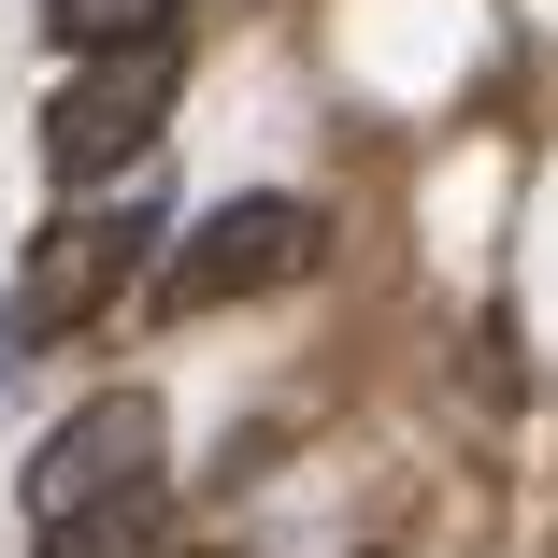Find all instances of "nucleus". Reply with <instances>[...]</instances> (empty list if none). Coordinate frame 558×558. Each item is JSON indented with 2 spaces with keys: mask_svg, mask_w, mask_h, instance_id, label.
<instances>
[{
  "mask_svg": "<svg viewBox=\"0 0 558 558\" xmlns=\"http://www.w3.org/2000/svg\"><path fill=\"white\" fill-rule=\"evenodd\" d=\"M315 258H329V215L287 201V186H244V201H215L201 230H172V258H158V315L258 301V287H287V272H315Z\"/></svg>",
  "mask_w": 558,
  "mask_h": 558,
  "instance_id": "f257e3e1",
  "label": "nucleus"
},
{
  "mask_svg": "<svg viewBox=\"0 0 558 558\" xmlns=\"http://www.w3.org/2000/svg\"><path fill=\"white\" fill-rule=\"evenodd\" d=\"M172 86H186V44H172V29H158V44H116V58H86V72L58 86V116H44V172H58V186L130 172V158L158 144V116H172Z\"/></svg>",
  "mask_w": 558,
  "mask_h": 558,
  "instance_id": "f03ea898",
  "label": "nucleus"
},
{
  "mask_svg": "<svg viewBox=\"0 0 558 558\" xmlns=\"http://www.w3.org/2000/svg\"><path fill=\"white\" fill-rule=\"evenodd\" d=\"M158 387H100L86 415L44 429V459H29V515H86V501H116V487H158Z\"/></svg>",
  "mask_w": 558,
  "mask_h": 558,
  "instance_id": "7ed1b4c3",
  "label": "nucleus"
},
{
  "mask_svg": "<svg viewBox=\"0 0 558 558\" xmlns=\"http://www.w3.org/2000/svg\"><path fill=\"white\" fill-rule=\"evenodd\" d=\"M144 244H158V215H58L44 258H29V287H15V315H0V373H15L58 315H100V301L130 287V258H144Z\"/></svg>",
  "mask_w": 558,
  "mask_h": 558,
  "instance_id": "20e7f679",
  "label": "nucleus"
},
{
  "mask_svg": "<svg viewBox=\"0 0 558 558\" xmlns=\"http://www.w3.org/2000/svg\"><path fill=\"white\" fill-rule=\"evenodd\" d=\"M44 558H172V487H116L86 515H44Z\"/></svg>",
  "mask_w": 558,
  "mask_h": 558,
  "instance_id": "39448f33",
  "label": "nucleus"
},
{
  "mask_svg": "<svg viewBox=\"0 0 558 558\" xmlns=\"http://www.w3.org/2000/svg\"><path fill=\"white\" fill-rule=\"evenodd\" d=\"M186 15V0H44V29L72 44V58H116V44H158Z\"/></svg>",
  "mask_w": 558,
  "mask_h": 558,
  "instance_id": "423d86ee",
  "label": "nucleus"
}]
</instances>
